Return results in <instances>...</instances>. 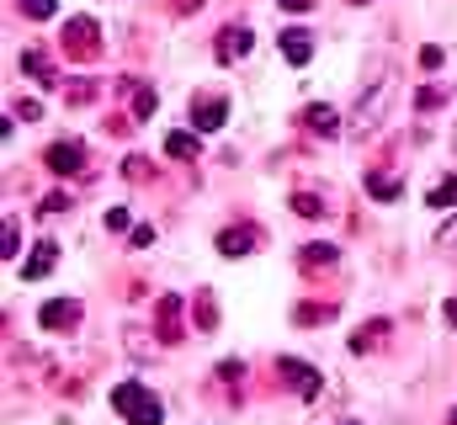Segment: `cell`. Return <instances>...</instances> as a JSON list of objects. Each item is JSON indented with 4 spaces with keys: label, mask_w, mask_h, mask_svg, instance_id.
<instances>
[{
    "label": "cell",
    "mask_w": 457,
    "mask_h": 425,
    "mask_svg": "<svg viewBox=\"0 0 457 425\" xmlns=\"http://www.w3.org/2000/svg\"><path fill=\"white\" fill-rule=\"evenodd\" d=\"M399 102V75L394 70H378V80L361 91V102H356V117H351V133L356 138H372L383 122H388V112Z\"/></svg>",
    "instance_id": "6da1fadb"
},
{
    "label": "cell",
    "mask_w": 457,
    "mask_h": 425,
    "mask_svg": "<svg viewBox=\"0 0 457 425\" xmlns=\"http://www.w3.org/2000/svg\"><path fill=\"white\" fill-rule=\"evenodd\" d=\"M112 410L128 425H165V404H160L144 383H117L112 388Z\"/></svg>",
    "instance_id": "7a4b0ae2"
},
{
    "label": "cell",
    "mask_w": 457,
    "mask_h": 425,
    "mask_svg": "<svg viewBox=\"0 0 457 425\" xmlns=\"http://www.w3.org/2000/svg\"><path fill=\"white\" fill-rule=\"evenodd\" d=\"M59 43H64V54H70V59L91 64V59H96V43H102V27H96V16H70Z\"/></svg>",
    "instance_id": "3957f363"
},
{
    "label": "cell",
    "mask_w": 457,
    "mask_h": 425,
    "mask_svg": "<svg viewBox=\"0 0 457 425\" xmlns=\"http://www.w3.org/2000/svg\"><path fill=\"white\" fill-rule=\"evenodd\" d=\"M277 378H287V388H293L298 399H320V388H325L320 367H309V362H298V356H277Z\"/></svg>",
    "instance_id": "277c9868"
},
{
    "label": "cell",
    "mask_w": 457,
    "mask_h": 425,
    "mask_svg": "<svg viewBox=\"0 0 457 425\" xmlns=\"http://www.w3.org/2000/svg\"><path fill=\"white\" fill-rule=\"evenodd\" d=\"M48 171L54 176H86V149L75 144V138H64V144H48Z\"/></svg>",
    "instance_id": "5b68a950"
},
{
    "label": "cell",
    "mask_w": 457,
    "mask_h": 425,
    "mask_svg": "<svg viewBox=\"0 0 457 425\" xmlns=\"http://www.w3.org/2000/svg\"><path fill=\"white\" fill-rule=\"evenodd\" d=\"M255 245H261V229H255V223H234V229H219V255H228V261L250 255Z\"/></svg>",
    "instance_id": "8992f818"
},
{
    "label": "cell",
    "mask_w": 457,
    "mask_h": 425,
    "mask_svg": "<svg viewBox=\"0 0 457 425\" xmlns=\"http://www.w3.org/2000/svg\"><path fill=\"white\" fill-rule=\"evenodd\" d=\"M224 117H228V102H224V96H197V102H192V128H203V133L224 128Z\"/></svg>",
    "instance_id": "52a82bcc"
},
{
    "label": "cell",
    "mask_w": 457,
    "mask_h": 425,
    "mask_svg": "<svg viewBox=\"0 0 457 425\" xmlns=\"http://www.w3.org/2000/svg\"><path fill=\"white\" fill-rule=\"evenodd\" d=\"M43 329H75L80 324V304L75 298H54V304H43Z\"/></svg>",
    "instance_id": "ba28073f"
},
{
    "label": "cell",
    "mask_w": 457,
    "mask_h": 425,
    "mask_svg": "<svg viewBox=\"0 0 457 425\" xmlns=\"http://www.w3.org/2000/svg\"><path fill=\"white\" fill-rule=\"evenodd\" d=\"M277 43H282V59H287V64H309V59H314V38H309L303 27H287Z\"/></svg>",
    "instance_id": "9c48e42d"
},
{
    "label": "cell",
    "mask_w": 457,
    "mask_h": 425,
    "mask_svg": "<svg viewBox=\"0 0 457 425\" xmlns=\"http://www.w3.org/2000/svg\"><path fill=\"white\" fill-rule=\"evenodd\" d=\"M213 54H219V64H234V59H245V54H250V27H224Z\"/></svg>",
    "instance_id": "30bf717a"
},
{
    "label": "cell",
    "mask_w": 457,
    "mask_h": 425,
    "mask_svg": "<svg viewBox=\"0 0 457 425\" xmlns=\"http://www.w3.org/2000/svg\"><path fill=\"white\" fill-rule=\"evenodd\" d=\"M303 128H309L314 138H336V133H341V117H336V106L330 102H320V106L303 112Z\"/></svg>",
    "instance_id": "8fae6325"
},
{
    "label": "cell",
    "mask_w": 457,
    "mask_h": 425,
    "mask_svg": "<svg viewBox=\"0 0 457 425\" xmlns=\"http://www.w3.org/2000/svg\"><path fill=\"white\" fill-rule=\"evenodd\" d=\"M54 261H59V250H54V239H37V250H32V261L21 266V282H37V277H48V271H54Z\"/></svg>",
    "instance_id": "7c38bea8"
},
{
    "label": "cell",
    "mask_w": 457,
    "mask_h": 425,
    "mask_svg": "<svg viewBox=\"0 0 457 425\" xmlns=\"http://www.w3.org/2000/svg\"><path fill=\"white\" fill-rule=\"evenodd\" d=\"M160 340H165V346L187 340V335H181V298H160Z\"/></svg>",
    "instance_id": "4fadbf2b"
},
{
    "label": "cell",
    "mask_w": 457,
    "mask_h": 425,
    "mask_svg": "<svg viewBox=\"0 0 457 425\" xmlns=\"http://www.w3.org/2000/svg\"><path fill=\"white\" fill-rule=\"evenodd\" d=\"M383 335H388V319H372L367 329H356V335H351V351H372Z\"/></svg>",
    "instance_id": "5bb4252c"
},
{
    "label": "cell",
    "mask_w": 457,
    "mask_h": 425,
    "mask_svg": "<svg viewBox=\"0 0 457 425\" xmlns=\"http://www.w3.org/2000/svg\"><path fill=\"white\" fill-rule=\"evenodd\" d=\"M21 70H27L32 80H43V86H54V64H48V59L37 54V48H32V54H21Z\"/></svg>",
    "instance_id": "9a60e30c"
},
{
    "label": "cell",
    "mask_w": 457,
    "mask_h": 425,
    "mask_svg": "<svg viewBox=\"0 0 457 425\" xmlns=\"http://www.w3.org/2000/svg\"><path fill=\"white\" fill-rule=\"evenodd\" d=\"M165 149H170V160H197V133H170Z\"/></svg>",
    "instance_id": "2e32d148"
},
{
    "label": "cell",
    "mask_w": 457,
    "mask_h": 425,
    "mask_svg": "<svg viewBox=\"0 0 457 425\" xmlns=\"http://www.w3.org/2000/svg\"><path fill=\"white\" fill-rule=\"evenodd\" d=\"M298 261H303L309 271H314V266H336V245H303Z\"/></svg>",
    "instance_id": "e0dca14e"
},
{
    "label": "cell",
    "mask_w": 457,
    "mask_h": 425,
    "mask_svg": "<svg viewBox=\"0 0 457 425\" xmlns=\"http://www.w3.org/2000/svg\"><path fill=\"white\" fill-rule=\"evenodd\" d=\"M367 192H372V197H378V203H394V197H399V192H404V187H399V181H394V176H367Z\"/></svg>",
    "instance_id": "ac0fdd59"
},
{
    "label": "cell",
    "mask_w": 457,
    "mask_h": 425,
    "mask_svg": "<svg viewBox=\"0 0 457 425\" xmlns=\"http://www.w3.org/2000/svg\"><path fill=\"white\" fill-rule=\"evenodd\" d=\"M293 212H298V218H325V203L309 197V192H293Z\"/></svg>",
    "instance_id": "d6986e66"
},
{
    "label": "cell",
    "mask_w": 457,
    "mask_h": 425,
    "mask_svg": "<svg viewBox=\"0 0 457 425\" xmlns=\"http://www.w3.org/2000/svg\"><path fill=\"white\" fill-rule=\"evenodd\" d=\"M431 208H447V203H457V176H447L442 187H431V197H426Z\"/></svg>",
    "instance_id": "ffe728a7"
},
{
    "label": "cell",
    "mask_w": 457,
    "mask_h": 425,
    "mask_svg": "<svg viewBox=\"0 0 457 425\" xmlns=\"http://www.w3.org/2000/svg\"><path fill=\"white\" fill-rule=\"evenodd\" d=\"M325 319H336V304H320V309L303 304V309H298V324H325Z\"/></svg>",
    "instance_id": "44dd1931"
},
{
    "label": "cell",
    "mask_w": 457,
    "mask_h": 425,
    "mask_svg": "<svg viewBox=\"0 0 457 425\" xmlns=\"http://www.w3.org/2000/svg\"><path fill=\"white\" fill-rule=\"evenodd\" d=\"M436 245H442L447 255H457V212L447 218V223H442V229H436Z\"/></svg>",
    "instance_id": "7402d4cb"
},
{
    "label": "cell",
    "mask_w": 457,
    "mask_h": 425,
    "mask_svg": "<svg viewBox=\"0 0 457 425\" xmlns=\"http://www.w3.org/2000/svg\"><path fill=\"white\" fill-rule=\"evenodd\" d=\"M197 324H203V329H213V324H219V309H213V293H203V298H197Z\"/></svg>",
    "instance_id": "603a6c76"
},
{
    "label": "cell",
    "mask_w": 457,
    "mask_h": 425,
    "mask_svg": "<svg viewBox=\"0 0 457 425\" xmlns=\"http://www.w3.org/2000/svg\"><path fill=\"white\" fill-rule=\"evenodd\" d=\"M16 5H21L32 21H48V16H54V0H16Z\"/></svg>",
    "instance_id": "cb8c5ba5"
},
{
    "label": "cell",
    "mask_w": 457,
    "mask_h": 425,
    "mask_svg": "<svg viewBox=\"0 0 457 425\" xmlns=\"http://www.w3.org/2000/svg\"><path fill=\"white\" fill-rule=\"evenodd\" d=\"M154 106H160L154 91H138V96H133V112H138V117H154Z\"/></svg>",
    "instance_id": "d4e9b609"
},
{
    "label": "cell",
    "mask_w": 457,
    "mask_h": 425,
    "mask_svg": "<svg viewBox=\"0 0 457 425\" xmlns=\"http://www.w3.org/2000/svg\"><path fill=\"white\" fill-rule=\"evenodd\" d=\"M420 64H426V70H436V64H442V48H436V43H426V48H420Z\"/></svg>",
    "instance_id": "484cf974"
},
{
    "label": "cell",
    "mask_w": 457,
    "mask_h": 425,
    "mask_svg": "<svg viewBox=\"0 0 457 425\" xmlns=\"http://www.w3.org/2000/svg\"><path fill=\"white\" fill-rule=\"evenodd\" d=\"M149 245H154V229H149V223H144V229H133V250H149Z\"/></svg>",
    "instance_id": "4316f807"
},
{
    "label": "cell",
    "mask_w": 457,
    "mask_h": 425,
    "mask_svg": "<svg viewBox=\"0 0 457 425\" xmlns=\"http://www.w3.org/2000/svg\"><path fill=\"white\" fill-rule=\"evenodd\" d=\"M107 229H128V208H107Z\"/></svg>",
    "instance_id": "83f0119b"
},
{
    "label": "cell",
    "mask_w": 457,
    "mask_h": 425,
    "mask_svg": "<svg viewBox=\"0 0 457 425\" xmlns=\"http://www.w3.org/2000/svg\"><path fill=\"white\" fill-rule=\"evenodd\" d=\"M277 5H282V11H309L314 0H277Z\"/></svg>",
    "instance_id": "f1b7e54d"
},
{
    "label": "cell",
    "mask_w": 457,
    "mask_h": 425,
    "mask_svg": "<svg viewBox=\"0 0 457 425\" xmlns=\"http://www.w3.org/2000/svg\"><path fill=\"white\" fill-rule=\"evenodd\" d=\"M170 5H176V11H197L203 0H170Z\"/></svg>",
    "instance_id": "f546056e"
},
{
    "label": "cell",
    "mask_w": 457,
    "mask_h": 425,
    "mask_svg": "<svg viewBox=\"0 0 457 425\" xmlns=\"http://www.w3.org/2000/svg\"><path fill=\"white\" fill-rule=\"evenodd\" d=\"M447 324L457 329V298H447Z\"/></svg>",
    "instance_id": "4dcf8cb0"
},
{
    "label": "cell",
    "mask_w": 457,
    "mask_h": 425,
    "mask_svg": "<svg viewBox=\"0 0 457 425\" xmlns=\"http://www.w3.org/2000/svg\"><path fill=\"white\" fill-rule=\"evenodd\" d=\"M447 421H453V425H457V410H453V415H447Z\"/></svg>",
    "instance_id": "1f68e13d"
},
{
    "label": "cell",
    "mask_w": 457,
    "mask_h": 425,
    "mask_svg": "<svg viewBox=\"0 0 457 425\" xmlns=\"http://www.w3.org/2000/svg\"><path fill=\"white\" fill-rule=\"evenodd\" d=\"M341 425H356V421H341Z\"/></svg>",
    "instance_id": "d6a6232c"
}]
</instances>
